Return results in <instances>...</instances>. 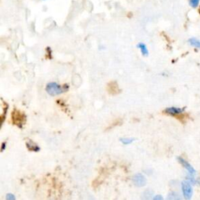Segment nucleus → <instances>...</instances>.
<instances>
[{
  "mask_svg": "<svg viewBox=\"0 0 200 200\" xmlns=\"http://www.w3.org/2000/svg\"><path fill=\"white\" fill-rule=\"evenodd\" d=\"M167 198L168 199H178V198H180V197H179V195H177V193L175 192H170V194L168 195V197H167Z\"/></svg>",
  "mask_w": 200,
  "mask_h": 200,
  "instance_id": "11",
  "label": "nucleus"
},
{
  "mask_svg": "<svg viewBox=\"0 0 200 200\" xmlns=\"http://www.w3.org/2000/svg\"><path fill=\"white\" fill-rule=\"evenodd\" d=\"M132 181L133 184H135L136 187H138V188H142L147 183V180H146L145 176L142 174H135L132 177Z\"/></svg>",
  "mask_w": 200,
  "mask_h": 200,
  "instance_id": "4",
  "label": "nucleus"
},
{
  "mask_svg": "<svg viewBox=\"0 0 200 200\" xmlns=\"http://www.w3.org/2000/svg\"><path fill=\"white\" fill-rule=\"evenodd\" d=\"M200 0H189V5L192 8H196L199 4Z\"/></svg>",
  "mask_w": 200,
  "mask_h": 200,
  "instance_id": "12",
  "label": "nucleus"
},
{
  "mask_svg": "<svg viewBox=\"0 0 200 200\" xmlns=\"http://www.w3.org/2000/svg\"><path fill=\"white\" fill-rule=\"evenodd\" d=\"M181 189H182L183 195L186 199H190L192 196V188L189 181H184L181 183Z\"/></svg>",
  "mask_w": 200,
  "mask_h": 200,
  "instance_id": "3",
  "label": "nucleus"
},
{
  "mask_svg": "<svg viewBox=\"0 0 200 200\" xmlns=\"http://www.w3.org/2000/svg\"><path fill=\"white\" fill-rule=\"evenodd\" d=\"M188 42H189L191 45L194 46L195 48L200 49V40H198V39L195 38H191L188 40Z\"/></svg>",
  "mask_w": 200,
  "mask_h": 200,
  "instance_id": "9",
  "label": "nucleus"
},
{
  "mask_svg": "<svg viewBox=\"0 0 200 200\" xmlns=\"http://www.w3.org/2000/svg\"><path fill=\"white\" fill-rule=\"evenodd\" d=\"M27 148L30 151H34V152H38L40 150V147L36 143L33 142L32 141H29L26 143Z\"/></svg>",
  "mask_w": 200,
  "mask_h": 200,
  "instance_id": "8",
  "label": "nucleus"
},
{
  "mask_svg": "<svg viewBox=\"0 0 200 200\" xmlns=\"http://www.w3.org/2000/svg\"><path fill=\"white\" fill-rule=\"evenodd\" d=\"M177 159H178L179 163H181V164L184 166V169L187 170V171L188 172V174H191V175H193V174H195V169L193 168V166H191L189 163H188V162L186 161L185 159H184L183 158H181V157H179Z\"/></svg>",
  "mask_w": 200,
  "mask_h": 200,
  "instance_id": "5",
  "label": "nucleus"
},
{
  "mask_svg": "<svg viewBox=\"0 0 200 200\" xmlns=\"http://www.w3.org/2000/svg\"><path fill=\"white\" fill-rule=\"evenodd\" d=\"M183 111H184V109L172 106V107H168V108L165 109L164 113H166V114H168V115L175 116V115H177V114H180V113H183Z\"/></svg>",
  "mask_w": 200,
  "mask_h": 200,
  "instance_id": "6",
  "label": "nucleus"
},
{
  "mask_svg": "<svg viewBox=\"0 0 200 200\" xmlns=\"http://www.w3.org/2000/svg\"><path fill=\"white\" fill-rule=\"evenodd\" d=\"M68 90V87L67 85H59L58 83L56 82H49L46 85L45 91L49 96H56L58 95H60L64 92H67Z\"/></svg>",
  "mask_w": 200,
  "mask_h": 200,
  "instance_id": "1",
  "label": "nucleus"
},
{
  "mask_svg": "<svg viewBox=\"0 0 200 200\" xmlns=\"http://www.w3.org/2000/svg\"><path fill=\"white\" fill-rule=\"evenodd\" d=\"M152 198H153L154 200H163V196L160 195H156V196H154Z\"/></svg>",
  "mask_w": 200,
  "mask_h": 200,
  "instance_id": "14",
  "label": "nucleus"
},
{
  "mask_svg": "<svg viewBox=\"0 0 200 200\" xmlns=\"http://www.w3.org/2000/svg\"><path fill=\"white\" fill-rule=\"evenodd\" d=\"M137 47L139 49L140 51H141V53H142L143 56H149V50H148L146 45L144 44V43L140 42L138 43Z\"/></svg>",
  "mask_w": 200,
  "mask_h": 200,
  "instance_id": "7",
  "label": "nucleus"
},
{
  "mask_svg": "<svg viewBox=\"0 0 200 200\" xmlns=\"http://www.w3.org/2000/svg\"><path fill=\"white\" fill-rule=\"evenodd\" d=\"M121 142L124 145H130V144H132L133 142L135 141V138H121L120 139Z\"/></svg>",
  "mask_w": 200,
  "mask_h": 200,
  "instance_id": "10",
  "label": "nucleus"
},
{
  "mask_svg": "<svg viewBox=\"0 0 200 200\" xmlns=\"http://www.w3.org/2000/svg\"><path fill=\"white\" fill-rule=\"evenodd\" d=\"M5 198L7 200H15L16 199V197H15L14 195L11 194V193H8L6 196H5Z\"/></svg>",
  "mask_w": 200,
  "mask_h": 200,
  "instance_id": "13",
  "label": "nucleus"
},
{
  "mask_svg": "<svg viewBox=\"0 0 200 200\" xmlns=\"http://www.w3.org/2000/svg\"><path fill=\"white\" fill-rule=\"evenodd\" d=\"M12 122L17 127L22 128L26 122V116L24 113L15 109L12 112Z\"/></svg>",
  "mask_w": 200,
  "mask_h": 200,
  "instance_id": "2",
  "label": "nucleus"
},
{
  "mask_svg": "<svg viewBox=\"0 0 200 200\" xmlns=\"http://www.w3.org/2000/svg\"><path fill=\"white\" fill-rule=\"evenodd\" d=\"M5 148H6V143L3 142V143L2 144V146H1V150H2V152H3V151L5 150Z\"/></svg>",
  "mask_w": 200,
  "mask_h": 200,
  "instance_id": "15",
  "label": "nucleus"
}]
</instances>
